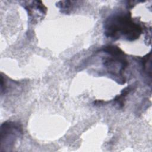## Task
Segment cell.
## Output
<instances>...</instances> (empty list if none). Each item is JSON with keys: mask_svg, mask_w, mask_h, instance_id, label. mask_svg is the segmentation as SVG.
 <instances>
[{"mask_svg": "<svg viewBox=\"0 0 152 152\" xmlns=\"http://www.w3.org/2000/svg\"><path fill=\"white\" fill-rule=\"evenodd\" d=\"M72 1H59L56 4V6L60 9L61 12L64 14H69L73 8Z\"/></svg>", "mask_w": 152, "mask_h": 152, "instance_id": "obj_5", "label": "cell"}, {"mask_svg": "<svg viewBox=\"0 0 152 152\" xmlns=\"http://www.w3.org/2000/svg\"><path fill=\"white\" fill-rule=\"evenodd\" d=\"M107 54L103 59V65L107 72L113 77L118 78V83L121 84L125 83L123 72L128 66V61L124 52L116 46L108 45L102 50Z\"/></svg>", "mask_w": 152, "mask_h": 152, "instance_id": "obj_2", "label": "cell"}, {"mask_svg": "<svg viewBox=\"0 0 152 152\" xmlns=\"http://www.w3.org/2000/svg\"><path fill=\"white\" fill-rule=\"evenodd\" d=\"M23 7L27 12L30 22L36 24L43 20L47 12V8L42 1H24Z\"/></svg>", "mask_w": 152, "mask_h": 152, "instance_id": "obj_4", "label": "cell"}, {"mask_svg": "<svg viewBox=\"0 0 152 152\" xmlns=\"http://www.w3.org/2000/svg\"><path fill=\"white\" fill-rule=\"evenodd\" d=\"M142 26L133 20L128 11L112 14L106 18L103 23L105 36L114 40H136L142 34Z\"/></svg>", "mask_w": 152, "mask_h": 152, "instance_id": "obj_1", "label": "cell"}, {"mask_svg": "<svg viewBox=\"0 0 152 152\" xmlns=\"http://www.w3.org/2000/svg\"><path fill=\"white\" fill-rule=\"evenodd\" d=\"M21 125L18 122L7 121L1 126L0 151H10L15 145L17 140L23 135Z\"/></svg>", "mask_w": 152, "mask_h": 152, "instance_id": "obj_3", "label": "cell"}, {"mask_svg": "<svg viewBox=\"0 0 152 152\" xmlns=\"http://www.w3.org/2000/svg\"><path fill=\"white\" fill-rule=\"evenodd\" d=\"M131 88L130 87H128L125 88L124 90H123L121 94L119 96H116V98L114 99V101L120 107H122L124 106V100L126 94L128 93H129V92L131 91Z\"/></svg>", "mask_w": 152, "mask_h": 152, "instance_id": "obj_6", "label": "cell"}]
</instances>
